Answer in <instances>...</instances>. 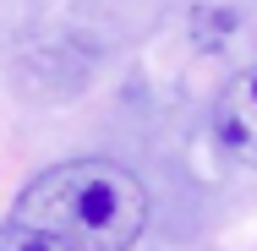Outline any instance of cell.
I'll use <instances>...</instances> for the list:
<instances>
[{
	"label": "cell",
	"instance_id": "6da1fadb",
	"mask_svg": "<svg viewBox=\"0 0 257 251\" xmlns=\"http://www.w3.org/2000/svg\"><path fill=\"white\" fill-rule=\"evenodd\" d=\"M154 218L148 186L115 158H66L33 175L0 218V251H132Z\"/></svg>",
	"mask_w": 257,
	"mask_h": 251
},
{
	"label": "cell",
	"instance_id": "7a4b0ae2",
	"mask_svg": "<svg viewBox=\"0 0 257 251\" xmlns=\"http://www.w3.org/2000/svg\"><path fill=\"white\" fill-rule=\"evenodd\" d=\"M208 126H213V142H219L224 158H235L241 169H257V66L235 71L224 82Z\"/></svg>",
	"mask_w": 257,
	"mask_h": 251
}]
</instances>
